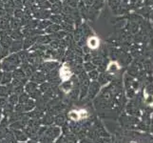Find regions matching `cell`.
Listing matches in <instances>:
<instances>
[{"label":"cell","mask_w":153,"mask_h":143,"mask_svg":"<svg viewBox=\"0 0 153 143\" xmlns=\"http://www.w3.org/2000/svg\"><path fill=\"white\" fill-rule=\"evenodd\" d=\"M87 46L91 49H97L98 46H99V40H98V38L95 36L89 37V40H87Z\"/></svg>","instance_id":"obj_1"},{"label":"cell","mask_w":153,"mask_h":143,"mask_svg":"<svg viewBox=\"0 0 153 143\" xmlns=\"http://www.w3.org/2000/svg\"><path fill=\"white\" fill-rule=\"evenodd\" d=\"M60 76H61V78L63 79L64 81L68 80L70 76H72V73H70V71L69 70L68 68L64 67L60 72Z\"/></svg>","instance_id":"obj_2"},{"label":"cell","mask_w":153,"mask_h":143,"mask_svg":"<svg viewBox=\"0 0 153 143\" xmlns=\"http://www.w3.org/2000/svg\"><path fill=\"white\" fill-rule=\"evenodd\" d=\"M69 117L72 120H73V121H77V120L80 119L79 113H78V111H76V110H72V111H70L69 113Z\"/></svg>","instance_id":"obj_3"},{"label":"cell","mask_w":153,"mask_h":143,"mask_svg":"<svg viewBox=\"0 0 153 143\" xmlns=\"http://www.w3.org/2000/svg\"><path fill=\"white\" fill-rule=\"evenodd\" d=\"M119 70V65L117 62H110L108 67V73H115L116 71Z\"/></svg>","instance_id":"obj_4"},{"label":"cell","mask_w":153,"mask_h":143,"mask_svg":"<svg viewBox=\"0 0 153 143\" xmlns=\"http://www.w3.org/2000/svg\"><path fill=\"white\" fill-rule=\"evenodd\" d=\"M78 113H79V115H80V118L87 117V112L86 110H80V111H78Z\"/></svg>","instance_id":"obj_5"},{"label":"cell","mask_w":153,"mask_h":143,"mask_svg":"<svg viewBox=\"0 0 153 143\" xmlns=\"http://www.w3.org/2000/svg\"><path fill=\"white\" fill-rule=\"evenodd\" d=\"M146 104H148V105H153V97L152 95H147L146 98Z\"/></svg>","instance_id":"obj_6"}]
</instances>
